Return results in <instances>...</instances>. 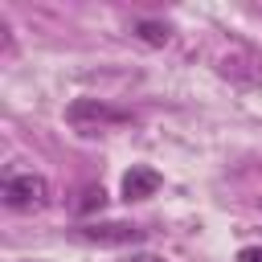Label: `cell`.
Returning <instances> with one entry per match:
<instances>
[{
	"label": "cell",
	"instance_id": "cell-1",
	"mask_svg": "<svg viewBox=\"0 0 262 262\" xmlns=\"http://www.w3.org/2000/svg\"><path fill=\"white\" fill-rule=\"evenodd\" d=\"M0 196L16 213H37V209L49 205V180L37 176V172H8L0 180Z\"/></svg>",
	"mask_w": 262,
	"mask_h": 262
},
{
	"label": "cell",
	"instance_id": "cell-2",
	"mask_svg": "<svg viewBox=\"0 0 262 262\" xmlns=\"http://www.w3.org/2000/svg\"><path fill=\"white\" fill-rule=\"evenodd\" d=\"M131 115L127 111H119V106H111V102H102V98H74L70 106H66V123L70 127H78V131H98V127H119V123H127Z\"/></svg>",
	"mask_w": 262,
	"mask_h": 262
},
{
	"label": "cell",
	"instance_id": "cell-3",
	"mask_svg": "<svg viewBox=\"0 0 262 262\" xmlns=\"http://www.w3.org/2000/svg\"><path fill=\"white\" fill-rule=\"evenodd\" d=\"M82 237L98 242V246H135L147 237V229L127 225V221H102V225H82Z\"/></svg>",
	"mask_w": 262,
	"mask_h": 262
},
{
	"label": "cell",
	"instance_id": "cell-4",
	"mask_svg": "<svg viewBox=\"0 0 262 262\" xmlns=\"http://www.w3.org/2000/svg\"><path fill=\"white\" fill-rule=\"evenodd\" d=\"M160 188V172H151V168H131L127 176H123V196L127 201H143V196H151Z\"/></svg>",
	"mask_w": 262,
	"mask_h": 262
},
{
	"label": "cell",
	"instance_id": "cell-5",
	"mask_svg": "<svg viewBox=\"0 0 262 262\" xmlns=\"http://www.w3.org/2000/svg\"><path fill=\"white\" fill-rule=\"evenodd\" d=\"M143 45H168L172 41V29L164 25V20H135V29H131Z\"/></svg>",
	"mask_w": 262,
	"mask_h": 262
},
{
	"label": "cell",
	"instance_id": "cell-6",
	"mask_svg": "<svg viewBox=\"0 0 262 262\" xmlns=\"http://www.w3.org/2000/svg\"><path fill=\"white\" fill-rule=\"evenodd\" d=\"M102 201H106V196H102V188H86V192H82V201H78V213L102 209Z\"/></svg>",
	"mask_w": 262,
	"mask_h": 262
},
{
	"label": "cell",
	"instance_id": "cell-7",
	"mask_svg": "<svg viewBox=\"0 0 262 262\" xmlns=\"http://www.w3.org/2000/svg\"><path fill=\"white\" fill-rule=\"evenodd\" d=\"M242 262H262V250H242Z\"/></svg>",
	"mask_w": 262,
	"mask_h": 262
},
{
	"label": "cell",
	"instance_id": "cell-8",
	"mask_svg": "<svg viewBox=\"0 0 262 262\" xmlns=\"http://www.w3.org/2000/svg\"><path fill=\"white\" fill-rule=\"evenodd\" d=\"M131 262H164V258H156V254H135Z\"/></svg>",
	"mask_w": 262,
	"mask_h": 262
}]
</instances>
